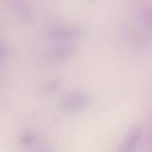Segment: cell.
<instances>
[{"label":"cell","mask_w":152,"mask_h":152,"mask_svg":"<svg viewBox=\"0 0 152 152\" xmlns=\"http://www.w3.org/2000/svg\"><path fill=\"white\" fill-rule=\"evenodd\" d=\"M45 35L48 38L61 43L76 40L83 35V31L76 26H52L47 28Z\"/></svg>","instance_id":"cell-1"},{"label":"cell","mask_w":152,"mask_h":152,"mask_svg":"<svg viewBox=\"0 0 152 152\" xmlns=\"http://www.w3.org/2000/svg\"><path fill=\"white\" fill-rule=\"evenodd\" d=\"M89 104V99L85 94L79 91L70 92L63 96L61 106L67 112H80Z\"/></svg>","instance_id":"cell-2"},{"label":"cell","mask_w":152,"mask_h":152,"mask_svg":"<svg viewBox=\"0 0 152 152\" xmlns=\"http://www.w3.org/2000/svg\"><path fill=\"white\" fill-rule=\"evenodd\" d=\"M77 51V47L71 43H61L50 49L48 58L52 62H62L71 58Z\"/></svg>","instance_id":"cell-3"},{"label":"cell","mask_w":152,"mask_h":152,"mask_svg":"<svg viewBox=\"0 0 152 152\" xmlns=\"http://www.w3.org/2000/svg\"><path fill=\"white\" fill-rule=\"evenodd\" d=\"M142 135V129L140 126H134L129 129L124 140L119 146L117 152H132Z\"/></svg>","instance_id":"cell-4"},{"label":"cell","mask_w":152,"mask_h":152,"mask_svg":"<svg viewBox=\"0 0 152 152\" xmlns=\"http://www.w3.org/2000/svg\"><path fill=\"white\" fill-rule=\"evenodd\" d=\"M128 39L133 46L137 48H144L148 43V36L146 33L139 29L134 28L127 34Z\"/></svg>","instance_id":"cell-5"},{"label":"cell","mask_w":152,"mask_h":152,"mask_svg":"<svg viewBox=\"0 0 152 152\" xmlns=\"http://www.w3.org/2000/svg\"><path fill=\"white\" fill-rule=\"evenodd\" d=\"M37 142V136L32 132H24L19 139V144L22 148H28L32 147Z\"/></svg>","instance_id":"cell-6"},{"label":"cell","mask_w":152,"mask_h":152,"mask_svg":"<svg viewBox=\"0 0 152 152\" xmlns=\"http://www.w3.org/2000/svg\"><path fill=\"white\" fill-rule=\"evenodd\" d=\"M18 14L22 21L26 24H31L33 22V16L29 10L22 4H19L16 5Z\"/></svg>","instance_id":"cell-7"},{"label":"cell","mask_w":152,"mask_h":152,"mask_svg":"<svg viewBox=\"0 0 152 152\" xmlns=\"http://www.w3.org/2000/svg\"><path fill=\"white\" fill-rule=\"evenodd\" d=\"M59 82L58 80H52L48 82L45 86V91L48 93H52L57 89L59 87Z\"/></svg>","instance_id":"cell-8"},{"label":"cell","mask_w":152,"mask_h":152,"mask_svg":"<svg viewBox=\"0 0 152 152\" xmlns=\"http://www.w3.org/2000/svg\"><path fill=\"white\" fill-rule=\"evenodd\" d=\"M6 55H7V51H6V49L4 48V46L0 43V62L2 61L3 59L5 58Z\"/></svg>","instance_id":"cell-9"},{"label":"cell","mask_w":152,"mask_h":152,"mask_svg":"<svg viewBox=\"0 0 152 152\" xmlns=\"http://www.w3.org/2000/svg\"><path fill=\"white\" fill-rule=\"evenodd\" d=\"M95 0H89V1H94Z\"/></svg>","instance_id":"cell-10"}]
</instances>
